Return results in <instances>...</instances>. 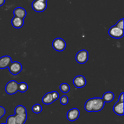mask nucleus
<instances>
[{"label": "nucleus", "mask_w": 124, "mask_h": 124, "mask_svg": "<svg viewBox=\"0 0 124 124\" xmlns=\"http://www.w3.org/2000/svg\"><path fill=\"white\" fill-rule=\"evenodd\" d=\"M105 102L101 98H93L86 101L84 108L87 112H98L104 108Z\"/></svg>", "instance_id": "obj_1"}, {"label": "nucleus", "mask_w": 124, "mask_h": 124, "mask_svg": "<svg viewBox=\"0 0 124 124\" xmlns=\"http://www.w3.org/2000/svg\"><path fill=\"white\" fill-rule=\"evenodd\" d=\"M66 42L63 39L57 38L54 39L52 42V47L57 52H63L66 48Z\"/></svg>", "instance_id": "obj_2"}, {"label": "nucleus", "mask_w": 124, "mask_h": 124, "mask_svg": "<svg viewBox=\"0 0 124 124\" xmlns=\"http://www.w3.org/2000/svg\"><path fill=\"white\" fill-rule=\"evenodd\" d=\"M18 83L15 80H12L9 81L8 83L6 84L5 87V91L6 93L10 95H12L18 92Z\"/></svg>", "instance_id": "obj_3"}, {"label": "nucleus", "mask_w": 124, "mask_h": 124, "mask_svg": "<svg viewBox=\"0 0 124 124\" xmlns=\"http://www.w3.org/2000/svg\"><path fill=\"white\" fill-rule=\"evenodd\" d=\"M76 61L78 63L81 64H85L88 59V52L87 50H81L76 54L75 57Z\"/></svg>", "instance_id": "obj_4"}, {"label": "nucleus", "mask_w": 124, "mask_h": 124, "mask_svg": "<svg viewBox=\"0 0 124 124\" xmlns=\"http://www.w3.org/2000/svg\"><path fill=\"white\" fill-rule=\"evenodd\" d=\"M108 35L113 38L120 39L124 36V30L113 25L109 29Z\"/></svg>", "instance_id": "obj_5"}, {"label": "nucleus", "mask_w": 124, "mask_h": 124, "mask_svg": "<svg viewBox=\"0 0 124 124\" xmlns=\"http://www.w3.org/2000/svg\"><path fill=\"white\" fill-rule=\"evenodd\" d=\"M31 7L34 11L40 13L46 10L47 7V2L35 0L31 4Z\"/></svg>", "instance_id": "obj_6"}, {"label": "nucleus", "mask_w": 124, "mask_h": 124, "mask_svg": "<svg viewBox=\"0 0 124 124\" xmlns=\"http://www.w3.org/2000/svg\"><path fill=\"white\" fill-rule=\"evenodd\" d=\"M10 73L13 75H17L22 71L23 66L19 62H12L8 67Z\"/></svg>", "instance_id": "obj_7"}, {"label": "nucleus", "mask_w": 124, "mask_h": 124, "mask_svg": "<svg viewBox=\"0 0 124 124\" xmlns=\"http://www.w3.org/2000/svg\"><path fill=\"white\" fill-rule=\"evenodd\" d=\"M80 116V111L76 108H73L68 111L67 113V118L70 122H73L78 119Z\"/></svg>", "instance_id": "obj_8"}, {"label": "nucleus", "mask_w": 124, "mask_h": 124, "mask_svg": "<svg viewBox=\"0 0 124 124\" xmlns=\"http://www.w3.org/2000/svg\"><path fill=\"white\" fill-rule=\"evenodd\" d=\"M73 83L74 86L76 88H83L87 84V80L82 75H78L73 79Z\"/></svg>", "instance_id": "obj_9"}, {"label": "nucleus", "mask_w": 124, "mask_h": 124, "mask_svg": "<svg viewBox=\"0 0 124 124\" xmlns=\"http://www.w3.org/2000/svg\"><path fill=\"white\" fill-rule=\"evenodd\" d=\"M11 62H12V58L10 56H3L0 58V69H5L8 68Z\"/></svg>", "instance_id": "obj_10"}, {"label": "nucleus", "mask_w": 124, "mask_h": 124, "mask_svg": "<svg viewBox=\"0 0 124 124\" xmlns=\"http://www.w3.org/2000/svg\"><path fill=\"white\" fill-rule=\"evenodd\" d=\"M113 110L118 116H123L124 113V102H122L118 101L114 105L113 107Z\"/></svg>", "instance_id": "obj_11"}, {"label": "nucleus", "mask_w": 124, "mask_h": 124, "mask_svg": "<svg viewBox=\"0 0 124 124\" xmlns=\"http://www.w3.org/2000/svg\"><path fill=\"white\" fill-rule=\"evenodd\" d=\"M11 23H12V25H13V27L19 29H21L24 25V21L23 18L14 16L11 21Z\"/></svg>", "instance_id": "obj_12"}, {"label": "nucleus", "mask_w": 124, "mask_h": 124, "mask_svg": "<svg viewBox=\"0 0 124 124\" xmlns=\"http://www.w3.org/2000/svg\"><path fill=\"white\" fill-rule=\"evenodd\" d=\"M13 14H14V16H16L18 17V18L24 19L26 16L27 12L23 7H18L14 9V10H13Z\"/></svg>", "instance_id": "obj_13"}, {"label": "nucleus", "mask_w": 124, "mask_h": 124, "mask_svg": "<svg viewBox=\"0 0 124 124\" xmlns=\"http://www.w3.org/2000/svg\"><path fill=\"white\" fill-rule=\"evenodd\" d=\"M15 124H24L27 118V113L21 115H15Z\"/></svg>", "instance_id": "obj_14"}, {"label": "nucleus", "mask_w": 124, "mask_h": 124, "mask_svg": "<svg viewBox=\"0 0 124 124\" xmlns=\"http://www.w3.org/2000/svg\"><path fill=\"white\" fill-rule=\"evenodd\" d=\"M115 98V94L111 92H105L103 94V97L102 99H103L104 102H111L114 100Z\"/></svg>", "instance_id": "obj_15"}, {"label": "nucleus", "mask_w": 124, "mask_h": 124, "mask_svg": "<svg viewBox=\"0 0 124 124\" xmlns=\"http://www.w3.org/2000/svg\"><path fill=\"white\" fill-rule=\"evenodd\" d=\"M42 101L43 102V104H44L45 105H50V104H52L54 102V100H53V97H52V93L51 92H48V93H46L44 96L43 98H42Z\"/></svg>", "instance_id": "obj_16"}, {"label": "nucleus", "mask_w": 124, "mask_h": 124, "mask_svg": "<svg viewBox=\"0 0 124 124\" xmlns=\"http://www.w3.org/2000/svg\"><path fill=\"white\" fill-rule=\"evenodd\" d=\"M15 115H21V114L27 113L26 108L23 105H18L15 108Z\"/></svg>", "instance_id": "obj_17"}, {"label": "nucleus", "mask_w": 124, "mask_h": 124, "mask_svg": "<svg viewBox=\"0 0 124 124\" xmlns=\"http://www.w3.org/2000/svg\"><path fill=\"white\" fill-rule=\"evenodd\" d=\"M18 92H21V93H25L28 90L27 84L24 82L19 83L18 85Z\"/></svg>", "instance_id": "obj_18"}, {"label": "nucleus", "mask_w": 124, "mask_h": 124, "mask_svg": "<svg viewBox=\"0 0 124 124\" xmlns=\"http://www.w3.org/2000/svg\"><path fill=\"white\" fill-rule=\"evenodd\" d=\"M59 89L63 93H67L70 91V87L67 83H62L59 85Z\"/></svg>", "instance_id": "obj_19"}, {"label": "nucleus", "mask_w": 124, "mask_h": 124, "mask_svg": "<svg viewBox=\"0 0 124 124\" xmlns=\"http://www.w3.org/2000/svg\"><path fill=\"white\" fill-rule=\"evenodd\" d=\"M31 110L35 114H39L42 111V107L39 104H36L31 107Z\"/></svg>", "instance_id": "obj_20"}, {"label": "nucleus", "mask_w": 124, "mask_h": 124, "mask_svg": "<svg viewBox=\"0 0 124 124\" xmlns=\"http://www.w3.org/2000/svg\"><path fill=\"white\" fill-rule=\"evenodd\" d=\"M69 98L66 95L62 96L60 98V99H59V102L63 105H67L69 103Z\"/></svg>", "instance_id": "obj_21"}, {"label": "nucleus", "mask_w": 124, "mask_h": 124, "mask_svg": "<svg viewBox=\"0 0 124 124\" xmlns=\"http://www.w3.org/2000/svg\"><path fill=\"white\" fill-rule=\"evenodd\" d=\"M6 124H15V116L10 115L6 120Z\"/></svg>", "instance_id": "obj_22"}, {"label": "nucleus", "mask_w": 124, "mask_h": 124, "mask_svg": "<svg viewBox=\"0 0 124 124\" xmlns=\"http://www.w3.org/2000/svg\"><path fill=\"white\" fill-rule=\"evenodd\" d=\"M115 25L119 29L124 30V19H121L119 21H118L117 24Z\"/></svg>", "instance_id": "obj_23"}, {"label": "nucleus", "mask_w": 124, "mask_h": 124, "mask_svg": "<svg viewBox=\"0 0 124 124\" xmlns=\"http://www.w3.org/2000/svg\"><path fill=\"white\" fill-rule=\"evenodd\" d=\"M51 93H52V97H53V100H54V101H55L58 100V99H59V94L58 92H52Z\"/></svg>", "instance_id": "obj_24"}, {"label": "nucleus", "mask_w": 124, "mask_h": 124, "mask_svg": "<svg viewBox=\"0 0 124 124\" xmlns=\"http://www.w3.org/2000/svg\"><path fill=\"white\" fill-rule=\"evenodd\" d=\"M6 114V109L2 106H0V119L2 118Z\"/></svg>", "instance_id": "obj_25"}, {"label": "nucleus", "mask_w": 124, "mask_h": 124, "mask_svg": "<svg viewBox=\"0 0 124 124\" xmlns=\"http://www.w3.org/2000/svg\"><path fill=\"white\" fill-rule=\"evenodd\" d=\"M124 93L122 92V93H121L119 96V101L121 102H124Z\"/></svg>", "instance_id": "obj_26"}, {"label": "nucleus", "mask_w": 124, "mask_h": 124, "mask_svg": "<svg viewBox=\"0 0 124 124\" xmlns=\"http://www.w3.org/2000/svg\"><path fill=\"white\" fill-rule=\"evenodd\" d=\"M5 2H6V0H0V7L3 6L5 4Z\"/></svg>", "instance_id": "obj_27"}, {"label": "nucleus", "mask_w": 124, "mask_h": 124, "mask_svg": "<svg viewBox=\"0 0 124 124\" xmlns=\"http://www.w3.org/2000/svg\"><path fill=\"white\" fill-rule=\"evenodd\" d=\"M38 1H44V2H47V0H38Z\"/></svg>", "instance_id": "obj_28"}, {"label": "nucleus", "mask_w": 124, "mask_h": 124, "mask_svg": "<svg viewBox=\"0 0 124 124\" xmlns=\"http://www.w3.org/2000/svg\"><path fill=\"white\" fill-rule=\"evenodd\" d=\"M5 124V123H1V124Z\"/></svg>", "instance_id": "obj_29"}]
</instances>
